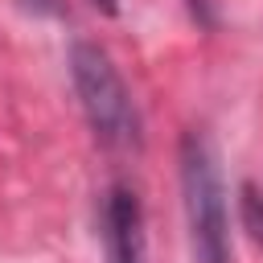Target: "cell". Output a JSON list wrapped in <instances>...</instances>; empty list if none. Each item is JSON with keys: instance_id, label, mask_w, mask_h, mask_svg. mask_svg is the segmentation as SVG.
Masks as SVG:
<instances>
[{"instance_id": "cell-3", "label": "cell", "mask_w": 263, "mask_h": 263, "mask_svg": "<svg viewBox=\"0 0 263 263\" xmlns=\"http://www.w3.org/2000/svg\"><path fill=\"white\" fill-rule=\"evenodd\" d=\"M99 234L107 263H148V234H144V205L140 193L115 181L99 205Z\"/></svg>"}, {"instance_id": "cell-1", "label": "cell", "mask_w": 263, "mask_h": 263, "mask_svg": "<svg viewBox=\"0 0 263 263\" xmlns=\"http://www.w3.org/2000/svg\"><path fill=\"white\" fill-rule=\"evenodd\" d=\"M177 164H181V201L193 263H230V205L214 140L201 127H189L181 136Z\"/></svg>"}, {"instance_id": "cell-2", "label": "cell", "mask_w": 263, "mask_h": 263, "mask_svg": "<svg viewBox=\"0 0 263 263\" xmlns=\"http://www.w3.org/2000/svg\"><path fill=\"white\" fill-rule=\"evenodd\" d=\"M70 82L78 95V107L95 132V140L111 152H132L140 148V111L136 99L115 70L111 53L95 41H74L70 45Z\"/></svg>"}, {"instance_id": "cell-5", "label": "cell", "mask_w": 263, "mask_h": 263, "mask_svg": "<svg viewBox=\"0 0 263 263\" xmlns=\"http://www.w3.org/2000/svg\"><path fill=\"white\" fill-rule=\"evenodd\" d=\"M29 12H37V16H62L66 12V4L62 0H21Z\"/></svg>"}, {"instance_id": "cell-6", "label": "cell", "mask_w": 263, "mask_h": 263, "mask_svg": "<svg viewBox=\"0 0 263 263\" xmlns=\"http://www.w3.org/2000/svg\"><path fill=\"white\" fill-rule=\"evenodd\" d=\"M90 4H95V8H103V12H115V8H119V0H90Z\"/></svg>"}, {"instance_id": "cell-4", "label": "cell", "mask_w": 263, "mask_h": 263, "mask_svg": "<svg viewBox=\"0 0 263 263\" xmlns=\"http://www.w3.org/2000/svg\"><path fill=\"white\" fill-rule=\"evenodd\" d=\"M242 222H247V230H251V238L255 242H263V193H259V185H242Z\"/></svg>"}]
</instances>
